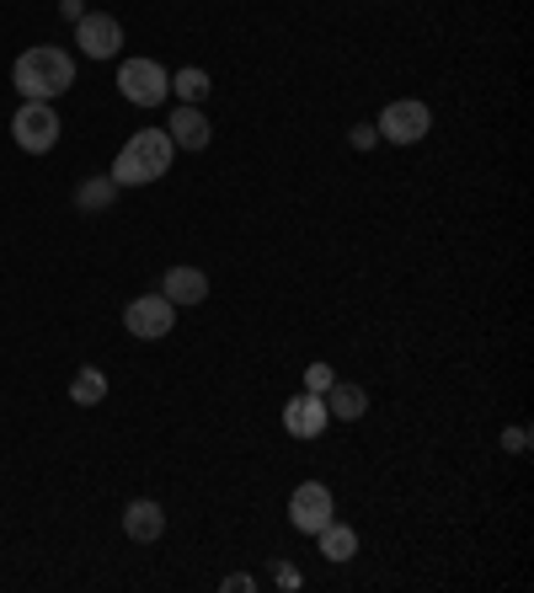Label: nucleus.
I'll return each instance as SVG.
<instances>
[{"label":"nucleus","instance_id":"nucleus-23","mask_svg":"<svg viewBox=\"0 0 534 593\" xmlns=\"http://www.w3.org/2000/svg\"><path fill=\"white\" fill-rule=\"evenodd\" d=\"M59 17H65V22H80V17H86V0H65Z\"/></svg>","mask_w":534,"mask_h":593},{"label":"nucleus","instance_id":"nucleus-10","mask_svg":"<svg viewBox=\"0 0 534 593\" xmlns=\"http://www.w3.org/2000/svg\"><path fill=\"white\" fill-rule=\"evenodd\" d=\"M166 134H172V144H177V150H204V144L214 140L204 107H193V103L172 107V123H166Z\"/></svg>","mask_w":534,"mask_h":593},{"label":"nucleus","instance_id":"nucleus-5","mask_svg":"<svg viewBox=\"0 0 534 593\" xmlns=\"http://www.w3.org/2000/svg\"><path fill=\"white\" fill-rule=\"evenodd\" d=\"M118 91L134 107H161L166 91H172V75L161 71L155 60H123L118 65Z\"/></svg>","mask_w":534,"mask_h":593},{"label":"nucleus","instance_id":"nucleus-1","mask_svg":"<svg viewBox=\"0 0 534 593\" xmlns=\"http://www.w3.org/2000/svg\"><path fill=\"white\" fill-rule=\"evenodd\" d=\"M11 86L22 91V103H54L75 86V60L54 43H37L11 65Z\"/></svg>","mask_w":534,"mask_h":593},{"label":"nucleus","instance_id":"nucleus-22","mask_svg":"<svg viewBox=\"0 0 534 593\" xmlns=\"http://www.w3.org/2000/svg\"><path fill=\"white\" fill-rule=\"evenodd\" d=\"M273 578H279V589H299V583H305V578H299V567H279V572H273Z\"/></svg>","mask_w":534,"mask_h":593},{"label":"nucleus","instance_id":"nucleus-15","mask_svg":"<svg viewBox=\"0 0 534 593\" xmlns=\"http://www.w3.org/2000/svg\"><path fill=\"white\" fill-rule=\"evenodd\" d=\"M112 198H118V182H112V176H86V182L75 187V209L80 214H102Z\"/></svg>","mask_w":534,"mask_h":593},{"label":"nucleus","instance_id":"nucleus-14","mask_svg":"<svg viewBox=\"0 0 534 593\" xmlns=\"http://www.w3.org/2000/svg\"><path fill=\"white\" fill-rule=\"evenodd\" d=\"M316 540H320V557L326 561H353L358 557V535L348 529V524H320L316 529Z\"/></svg>","mask_w":534,"mask_h":593},{"label":"nucleus","instance_id":"nucleus-13","mask_svg":"<svg viewBox=\"0 0 534 593\" xmlns=\"http://www.w3.org/2000/svg\"><path fill=\"white\" fill-rule=\"evenodd\" d=\"M320 401H326V412H331V418H342V422H358L363 412H369V396H363V385L331 380V390H326Z\"/></svg>","mask_w":534,"mask_h":593},{"label":"nucleus","instance_id":"nucleus-20","mask_svg":"<svg viewBox=\"0 0 534 593\" xmlns=\"http://www.w3.org/2000/svg\"><path fill=\"white\" fill-rule=\"evenodd\" d=\"M374 140H380V129H374V123H358L353 129V150H369Z\"/></svg>","mask_w":534,"mask_h":593},{"label":"nucleus","instance_id":"nucleus-12","mask_svg":"<svg viewBox=\"0 0 534 593\" xmlns=\"http://www.w3.org/2000/svg\"><path fill=\"white\" fill-rule=\"evenodd\" d=\"M123 535H129V540H140V546L161 540V535H166V514H161V503L134 497V503L123 508Z\"/></svg>","mask_w":534,"mask_h":593},{"label":"nucleus","instance_id":"nucleus-17","mask_svg":"<svg viewBox=\"0 0 534 593\" xmlns=\"http://www.w3.org/2000/svg\"><path fill=\"white\" fill-rule=\"evenodd\" d=\"M172 91H177L182 103L198 107L204 97H209V75H204V71H177V75H172Z\"/></svg>","mask_w":534,"mask_h":593},{"label":"nucleus","instance_id":"nucleus-7","mask_svg":"<svg viewBox=\"0 0 534 593\" xmlns=\"http://www.w3.org/2000/svg\"><path fill=\"white\" fill-rule=\"evenodd\" d=\"M75 43H80L86 60H112V54L123 48V22L107 17V11H86V17L75 22Z\"/></svg>","mask_w":534,"mask_h":593},{"label":"nucleus","instance_id":"nucleus-2","mask_svg":"<svg viewBox=\"0 0 534 593\" xmlns=\"http://www.w3.org/2000/svg\"><path fill=\"white\" fill-rule=\"evenodd\" d=\"M172 155H177V144L166 129H134L123 150H118V161H112V182L118 187H144V182H161V176L172 172Z\"/></svg>","mask_w":534,"mask_h":593},{"label":"nucleus","instance_id":"nucleus-4","mask_svg":"<svg viewBox=\"0 0 534 593\" xmlns=\"http://www.w3.org/2000/svg\"><path fill=\"white\" fill-rule=\"evenodd\" d=\"M172 326H177V305L166 294H140V300L123 305V332L140 337V343H161Z\"/></svg>","mask_w":534,"mask_h":593},{"label":"nucleus","instance_id":"nucleus-9","mask_svg":"<svg viewBox=\"0 0 534 593\" xmlns=\"http://www.w3.org/2000/svg\"><path fill=\"white\" fill-rule=\"evenodd\" d=\"M326 422H331V412H326V401L320 396H294L284 407V428H288V439H320L326 433Z\"/></svg>","mask_w":534,"mask_h":593},{"label":"nucleus","instance_id":"nucleus-19","mask_svg":"<svg viewBox=\"0 0 534 593\" xmlns=\"http://www.w3.org/2000/svg\"><path fill=\"white\" fill-rule=\"evenodd\" d=\"M502 450L524 454V450H530V428H508V433H502Z\"/></svg>","mask_w":534,"mask_h":593},{"label":"nucleus","instance_id":"nucleus-3","mask_svg":"<svg viewBox=\"0 0 534 593\" xmlns=\"http://www.w3.org/2000/svg\"><path fill=\"white\" fill-rule=\"evenodd\" d=\"M59 112L48 103H22L17 107V118H11V134H17V144L28 150V155H48L54 144H59Z\"/></svg>","mask_w":534,"mask_h":593},{"label":"nucleus","instance_id":"nucleus-6","mask_svg":"<svg viewBox=\"0 0 534 593\" xmlns=\"http://www.w3.org/2000/svg\"><path fill=\"white\" fill-rule=\"evenodd\" d=\"M427 129H433V112L417 97H401V103H391L380 112V140L391 144H417Z\"/></svg>","mask_w":534,"mask_h":593},{"label":"nucleus","instance_id":"nucleus-18","mask_svg":"<svg viewBox=\"0 0 534 593\" xmlns=\"http://www.w3.org/2000/svg\"><path fill=\"white\" fill-rule=\"evenodd\" d=\"M331 380H337V375H331V364H310V369H305V390H310V396H326Z\"/></svg>","mask_w":534,"mask_h":593},{"label":"nucleus","instance_id":"nucleus-11","mask_svg":"<svg viewBox=\"0 0 534 593\" xmlns=\"http://www.w3.org/2000/svg\"><path fill=\"white\" fill-rule=\"evenodd\" d=\"M161 294H166L172 305H204V300H209V273H204V268H166Z\"/></svg>","mask_w":534,"mask_h":593},{"label":"nucleus","instance_id":"nucleus-21","mask_svg":"<svg viewBox=\"0 0 534 593\" xmlns=\"http://www.w3.org/2000/svg\"><path fill=\"white\" fill-rule=\"evenodd\" d=\"M219 589H225V593H241V589H257V583H251V572H230V578H225V583H219Z\"/></svg>","mask_w":534,"mask_h":593},{"label":"nucleus","instance_id":"nucleus-16","mask_svg":"<svg viewBox=\"0 0 534 593\" xmlns=\"http://www.w3.org/2000/svg\"><path fill=\"white\" fill-rule=\"evenodd\" d=\"M102 396H107V375H102V369H91V364H86V369H75V385H70L75 407H97Z\"/></svg>","mask_w":534,"mask_h":593},{"label":"nucleus","instance_id":"nucleus-8","mask_svg":"<svg viewBox=\"0 0 534 593\" xmlns=\"http://www.w3.org/2000/svg\"><path fill=\"white\" fill-rule=\"evenodd\" d=\"M331 487L326 482H299L294 487V497H288V519H294V529L299 535H316L320 524H331Z\"/></svg>","mask_w":534,"mask_h":593}]
</instances>
